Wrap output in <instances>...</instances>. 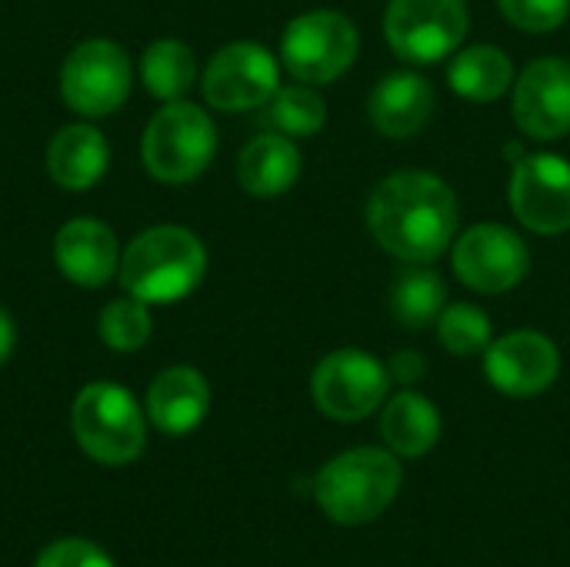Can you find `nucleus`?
Returning a JSON list of instances; mask_svg holds the SVG:
<instances>
[{
    "label": "nucleus",
    "instance_id": "2",
    "mask_svg": "<svg viewBox=\"0 0 570 567\" xmlns=\"http://www.w3.org/2000/svg\"><path fill=\"white\" fill-rule=\"evenodd\" d=\"M404 485V471L387 448H351L314 475V501L341 528L381 518Z\"/></svg>",
    "mask_w": 570,
    "mask_h": 567
},
{
    "label": "nucleus",
    "instance_id": "4",
    "mask_svg": "<svg viewBox=\"0 0 570 567\" xmlns=\"http://www.w3.org/2000/svg\"><path fill=\"white\" fill-rule=\"evenodd\" d=\"M70 431L87 458H94L97 465L120 468L144 454L147 414L127 388L94 381L73 398Z\"/></svg>",
    "mask_w": 570,
    "mask_h": 567
},
{
    "label": "nucleus",
    "instance_id": "14",
    "mask_svg": "<svg viewBox=\"0 0 570 567\" xmlns=\"http://www.w3.org/2000/svg\"><path fill=\"white\" fill-rule=\"evenodd\" d=\"M514 120L534 140L570 134V63L561 57L531 60L514 80Z\"/></svg>",
    "mask_w": 570,
    "mask_h": 567
},
{
    "label": "nucleus",
    "instance_id": "18",
    "mask_svg": "<svg viewBox=\"0 0 570 567\" xmlns=\"http://www.w3.org/2000/svg\"><path fill=\"white\" fill-rule=\"evenodd\" d=\"M301 177V150L287 134H261L237 157V180L250 197H281Z\"/></svg>",
    "mask_w": 570,
    "mask_h": 567
},
{
    "label": "nucleus",
    "instance_id": "16",
    "mask_svg": "<svg viewBox=\"0 0 570 567\" xmlns=\"http://www.w3.org/2000/svg\"><path fill=\"white\" fill-rule=\"evenodd\" d=\"M207 411H210V384L197 368L187 364L167 368L147 388V421L170 438L197 431Z\"/></svg>",
    "mask_w": 570,
    "mask_h": 567
},
{
    "label": "nucleus",
    "instance_id": "24",
    "mask_svg": "<svg viewBox=\"0 0 570 567\" xmlns=\"http://www.w3.org/2000/svg\"><path fill=\"white\" fill-rule=\"evenodd\" d=\"M271 120L287 137H314L327 124V104L314 84H287L271 97Z\"/></svg>",
    "mask_w": 570,
    "mask_h": 567
},
{
    "label": "nucleus",
    "instance_id": "10",
    "mask_svg": "<svg viewBox=\"0 0 570 567\" xmlns=\"http://www.w3.org/2000/svg\"><path fill=\"white\" fill-rule=\"evenodd\" d=\"M454 274L478 294H504L531 271L528 244L504 224H474L454 237Z\"/></svg>",
    "mask_w": 570,
    "mask_h": 567
},
{
    "label": "nucleus",
    "instance_id": "9",
    "mask_svg": "<svg viewBox=\"0 0 570 567\" xmlns=\"http://www.w3.org/2000/svg\"><path fill=\"white\" fill-rule=\"evenodd\" d=\"M60 94L83 117L114 114L130 94V60L114 40L77 43L60 70Z\"/></svg>",
    "mask_w": 570,
    "mask_h": 567
},
{
    "label": "nucleus",
    "instance_id": "21",
    "mask_svg": "<svg viewBox=\"0 0 570 567\" xmlns=\"http://www.w3.org/2000/svg\"><path fill=\"white\" fill-rule=\"evenodd\" d=\"M448 84L458 97L471 104H491L514 87V63L501 47H464L448 67Z\"/></svg>",
    "mask_w": 570,
    "mask_h": 567
},
{
    "label": "nucleus",
    "instance_id": "1",
    "mask_svg": "<svg viewBox=\"0 0 570 567\" xmlns=\"http://www.w3.org/2000/svg\"><path fill=\"white\" fill-rule=\"evenodd\" d=\"M458 194L428 170H397L384 177L367 201L374 241L404 264L438 261L458 237Z\"/></svg>",
    "mask_w": 570,
    "mask_h": 567
},
{
    "label": "nucleus",
    "instance_id": "28",
    "mask_svg": "<svg viewBox=\"0 0 570 567\" xmlns=\"http://www.w3.org/2000/svg\"><path fill=\"white\" fill-rule=\"evenodd\" d=\"M33 567H117L114 558L94 545V541H83V538H60L53 545H47L40 555H37V565Z\"/></svg>",
    "mask_w": 570,
    "mask_h": 567
},
{
    "label": "nucleus",
    "instance_id": "12",
    "mask_svg": "<svg viewBox=\"0 0 570 567\" xmlns=\"http://www.w3.org/2000/svg\"><path fill=\"white\" fill-rule=\"evenodd\" d=\"M508 201L528 231L564 234L570 231V164L558 154L521 157L511 170Z\"/></svg>",
    "mask_w": 570,
    "mask_h": 567
},
{
    "label": "nucleus",
    "instance_id": "13",
    "mask_svg": "<svg viewBox=\"0 0 570 567\" xmlns=\"http://www.w3.org/2000/svg\"><path fill=\"white\" fill-rule=\"evenodd\" d=\"M488 381L508 398H538L561 374V351L541 331H511L484 351Z\"/></svg>",
    "mask_w": 570,
    "mask_h": 567
},
{
    "label": "nucleus",
    "instance_id": "19",
    "mask_svg": "<svg viewBox=\"0 0 570 567\" xmlns=\"http://www.w3.org/2000/svg\"><path fill=\"white\" fill-rule=\"evenodd\" d=\"M107 140L90 124L63 127L47 147V170L50 180L63 190H90L107 170Z\"/></svg>",
    "mask_w": 570,
    "mask_h": 567
},
{
    "label": "nucleus",
    "instance_id": "29",
    "mask_svg": "<svg viewBox=\"0 0 570 567\" xmlns=\"http://www.w3.org/2000/svg\"><path fill=\"white\" fill-rule=\"evenodd\" d=\"M387 374H391V381H397V384H404V388H414L417 381H424L428 361H424L417 351H397V354L387 361Z\"/></svg>",
    "mask_w": 570,
    "mask_h": 567
},
{
    "label": "nucleus",
    "instance_id": "5",
    "mask_svg": "<svg viewBox=\"0 0 570 567\" xmlns=\"http://www.w3.org/2000/svg\"><path fill=\"white\" fill-rule=\"evenodd\" d=\"M217 150V130L207 110L187 100H170L144 130V167L160 184H187L207 170Z\"/></svg>",
    "mask_w": 570,
    "mask_h": 567
},
{
    "label": "nucleus",
    "instance_id": "20",
    "mask_svg": "<svg viewBox=\"0 0 570 567\" xmlns=\"http://www.w3.org/2000/svg\"><path fill=\"white\" fill-rule=\"evenodd\" d=\"M441 411L417 391L404 388L381 411V438L397 458H424L441 441Z\"/></svg>",
    "mask_w": 570,
    "mask_h": 567
},
{
    "label": "nucleus",
    "instance_id": "27",
    "mask_svg": "<svg viewBox=\"0 0 570 567\" xmlns=\"http://www.w3.org/2000/svg\"><path fill=\"white\" fill-rule=\"evenodd\" d=\"M498 7L514 27L528 33L558 30L570 17V0H498Z\"/></svg>",
    "mask_w": 570,
    "mask_h": 567
},
{
    "label": "nucleus",
    "instance_id": "3",
    "mask_svg": "<svg viewBox=\"0 0 570 567\" xmlns=\"http://www.w3.org/2000/svg\"><path fill=\"white\" fill-rule=\"evenodd\" d=\"M120 287L144 304L184 301L207 271V251L187 227H150L120 257Z\"/></svg>",
    "mask_w": 570,
    "mask_h": 567
},
{
    "label": "nucleus",
    "instance_id": "7",
    "mask_svg": "<svg viewBox=\"0 0 570 567\" xmlns=\"http://www.w3.org/2000/svg\"><path fill=\"white\" fill-rule=\"evenodd\" d=\"M471 27L464 0H391L384 37L407 63H438L454 57Z\"/></svg>",
    "mask_w": 570,
    "mask_h": 567
},
{
    "label": "nucleus",
    "instance_id": "23",
    "mask_svg": "<svg viewBox=\"0 0 570 567\" xmlns=\"http://www.w3.org/2000/svg\"><path fill=\"white\" fill-rule=\"evenodd\" d=\"M140 77L150 97H160L167 104L180 100L197 80L194 50L180 40H154L140 57Z\"/></svg>",
    "mask_w": 570,
    "mask_h": 567
},
{
    "label": "nucleus",
    "instance_id": "15",
    "mask_svg": "<svg viewBox=\"0 0 570 567\" xmlns=\"http://www.w3.org/2000/svg\"><path fill=\"white\" fill-rule=\"evenodd\" d=\"M367 114L377 134L391 140H407L428 127L434 114V87L424 74H414V70L387 74L371 90Z\"/></svg>",
    "mask_w": 570,
    "mask_h": 567
},
{
    "label": "nucleus",
    "instance_id": "11",
    "mask_svg": "<svg viewBox=\"0 0 570 567\" xmlns=\"http://www.w3.org/2000/svg\"><path fill=\"white\" fill-rule=\"evenodd\" d=\"M277 84H281V70L274 53L261 43L237 40L210 57L200 90L210 107L234 114V110H254L271 104Z\"/></svg>",
    "mask_w": 570,
    "mask_h": 567
},
{
    "label": "nucleus",
    "instance_id": "17",
    "mask_svg": "<svg viewBox=\"0 0 570 567\" xmlns=\"http://www.w3.org/2000/svg\"><path fill=\"white\" fill-rule=\"evenodd\" d=\"M53 261L67 281H73L80 287H100L120 267L117 237L107 224L90 221V217H77L57 231Z\"/></svg>",
    "mask_w": 570,
    "mask_h": 567
},
{
    "label": "nucleus",
    "instance_id": "6",
    "mask_svg": "<svg viewBox=\"0 0 570 567\" xmlns=\"http://www.w3.org/2000/svg\"><path fill=\"white\" fill-rule=\"evenodd\" d=\"M361 50V33L341 10H311L287 23L281 60L301 84H331L351 70Z\"/></svg>",
    "mask_w": 570,
    "mask_h": 567
},
{
    "label": "nucleus",
    "instance_id": "22",
    "mask_svg": "<svg viewBox=\"0 0 570 567\" xmlns=\"http://www.w3.org/2000/svg\"><path fill=\"white\" fill-rule=\"evenodd\" d=\"M387 304H391V314L404 328L421 331V328L434 324L441 317V311L448 307V284L428 264H404L391 284Z\"/></svg>",
    "mask_w": 570,
    "mask_h": 567
},
{
    "label": "nucleus",
    "instance_id": "30",
    "mask_svg": "<svg viewBox=\"0 0 570 567\" xmlns=\"http://www.w3.org/2000/svg\"><path fill=\"white\" fill-rule=\"evenodd\" d=\"M13 344H17V331H13V321H10V314L0 307V364L10 358V351H13Z\"/></svg>",
    "mask_w": 570,
    "mask_h": 567
},
{
    "label": "nucleus",
    "instance_id": "8",
    "mask_svg": "<svg viewBox=\"0 0 570 567\" xmlns=\"http://www.w3.org/2000/svg\"><path fill=\"white\" fill-rule=\"evenodd\" d=\"M387 388H391L387 368L361 348L331 351L314 368L311 378V394L317 411L344 424L371 418L384 404Z\"/></svg>",
    "mask_w": 570,
    "mask_h": 567
},
{
    "label": "nucleus",
    "instance_id": "26",
    "mask_svg": "<svg viewBox=\"0 0 570 567\" xmlns=\"http://www.w3.org/2000/svg\"><path fill=\"white\" fill-rule=\"evenodd\" d=\"M438 338L441 344L458 354V358H471V354H484L488 344L494 341V328L491 317L474 307V304H448L438 317Z\"/></svg>",
    "mask_w": 570,
    "mask_h": 567
},
{
    "label": "nucleus",
    "instance_id": "25",
    "mask_svg": "<svg viewBox=\"0 0 570 567\" xmlns=\"http://www.w3.org/2000/svg\"><path fill=\"white\" fill-rule=\"evenodd\" d=\"M97 331H100V338H104V344H107L110 351H117V354H134V351H140V348L150 341L154 324H150L147 304L127 294V297L110 301V304L100 311V328H97Z\"/></svg>",
    "mask_w": 570,
    "mask_h": 567
}]
</instances>
